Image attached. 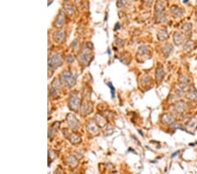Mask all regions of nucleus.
<instances>
[{
	"mask_svg": "<svg viewBox=\"0 0 197 174\" xmlns=\"http://www.w3.org/2000/svg\"><path fill=\"white\" fill-rule=\"evenodd\" d=\"M167 33L165 29H162L158 32V40H163L167 39Z\"/></svg>",
	"mask_w": 197,
	"mask_h": 174,
	"instance_id": "dca6fc26",
	"label": "nucleus"
},
{
	"mask_svg": "<svg viewBox=\"0 0 197 174\" xmlns=\"http://www.w3.org/2000/svg\"><path fill=\"white\" fill-rule=\"evenodd\" d=\"M95 121H96V122L97 124H98V126H100L101 127L105 126V125L107 124V121L106 120L103 118L102 115L100 114H96V116H95Z\"/></svg>",
	"mask_w": 197,
	"mask_h": 174,
	"instance_id": "1a4fd4ad",
	"label": "nucleus"
},
{
	"mask_svg": "<svg viewBox=\"0 0 197 174\" xmlns=\"http://www.w3.org/2000/svg\"><path fill=\"white\" fill-rule=\"evenodd\" d=\"M64 15L65 13L63 12V11H61L59 12V14L57 15V17H56V19L54 21V25L56 27H61L64 24Z\"/></svg>",
	"mask_w": 197,
	"mask_h": 174,
	"instance_id": "0eeeda50",
	"label": "nucleus"
},
{
	"mask_svg": "<svg viewBox=\"0 0 197 174\" xmlns=\"http://www.w3.org/2000/svg\"><path fill=\"white\" fill-rule=\"evenodd\" d=\"M173 121V117L172 116V115H170L168 114H166L162 116V122H164L165 124L172 123Z\"/></svg>",
	"mask_w": 197,
	"mask_h": 174,
	"instance_id": "f8f14e48",
	"label": "nucleus"
},
{
	"mask_svg": "<svg viewBox=\"0 0 197 174\" xmlns=\"http://www.w3.org/2000/svg\"><path fill=\"white\" fill-rule=\"evenodd\" d=\"M53 38H54L55 42H61V40H62L64 38V32L62 30H59V31L55 32L54 34H53Z\"/></svg>",
	"mask_w": 197,
	"mask_h": 174,
	"instance_id": "9b49d317",
	"label": "nucleus"
},
{
	"mask_svg": "<svg viewBox=\"0 0 197 174\" xmlns=\"http://www.w3.org/2000/svg\"><path fill=\"white\" fill-rule=\"evenodd\" d=\"M92 111H93V105H92L91 102H89V101L84 102L83 105L81 106V112H83V114H89Z\"/></svg>",
	"mask_w": 197,
	"mask_h": 174,
	"instance_id": "423d86ee",
	"label": "nucleus"
},
{
	"mask_svg": "<svg viewBox=\"0 0 197 174\" xmlns=\"http://www.w3.org/2000/svg\"><path fill=\"white\" fill-rule=\"evenodd\" d=\"M68 139H69L70 142L73 143V144H76V143H79V142H81V137L79 136L77 134H71Z\"/></svg>",
	"mask_w": 197,
	"mask_h": 174,
	"instance_id": "9d476101",
	"label": "nucleus"
},
{
	"mask_svg": "<svg viewBox=\"0 0 197 174\" xmlns=\"http://www.w3.org/2000/svg\"><path fill=\"white\" fill-rule=\"evenodd\" d=\"M61 88V83H60V79L58 78H55L53 80L52 84H51V89H50V95L54 97L55 95H57L59 90Z\"/></svg>",
	"mask_w": 197,
	"mask_h": 174,
	"instance_id": "20e7f679",
	"label": "nucleus"
},
{
	"mask_svg": "<svg viewBox=\"0 0 197 174\" xmlns=\"http://www.w3.org/2000/svg\"><path fill=\"white\" fill-rule=\"evenodd\" d=\"M68 106L74 111H77L81 106V99L79 98L77 91H73L70 95L69 100H68Z\"/></svg>",
	"mask_w": 197,
	"mask_h": 174,
	"instance_id": "f03ea898",
	"label": "nucleus"
},
{
	"mask_svg": "<svg viewBox=\"0 0 197 174\" xmlns=\"http://www.w3.org/2000/svg\"><path fill=\"white\" fill-rule=\"evenodd\" d=\"M67 60L68 61L69 63H73V61H74V58H73V55H68V57H67Z\"/></svg>",
	"mask_w": 197,
	"mask_h": 174,
	"instance_id": "4be33fe9",
	"label": "nucleus"
},
{
	"mask_svg": "<svg viewBox=\"0 0 197 174\" xmlns=\"http://www.w3.org/2000/svg\"><path fill=\"white\" fill-rule=\"evenodd\" d=\"M188 98L193 100H196L197 99V91L194 89H192L188 93Z\"/></svg>",
	"mask_w": 197,
	"mask_h": 174,
	"instance_id": "2eb2a0df",
	"label": "nucleus"
},
{
	"mask_svg": "<svg viewBox=\"0 0 197 174\" xmlns=\"http://www.w3.org/2000/svg\"><path fill=\"white\" fill-rule=\"evenodd\" d=\"M87 129L88 131L90 133V134H96L98 132V127H97V125L93 121H89L88 123H87Z\"/></svg>",
	"mask_w": 197,
	"mask_h": 174,
	"instance_id": "6e6552de",
	"label": "nucleus"
},
{
	"mask_svg": "<svg viewBox=\"0 0 197 174\" xmlns=\"http://www.w3.org/2000/svg\"><path fill=\"white\" fill-rule=\"evenodd\" d=\"M163 76H164L163 68H162V66L158 65V68H157V70H156V78H157L158 80L160 81V80H161V79H162Z\"/></svg>",
	"mask_w": 197,
	"mask_h": 174,
	"instance_id": "ddd939ff",
	"label": "nucleus"
},
{
	"mask_svg": "<svg viewBox=\"0 0 197 174\" xmlns=\"http://www.w3.org/2000/svg\"><path fill=\"white\" fill-rule=\"evenodd\" d=\"M185 106L186 104L183 103V102H179V103L176 105L175 106V110L179 112H181L184 111V109H185Z\"/></svg>",
	"mask_w": 197,
	"mask_h": 174,
	"instance_id": "f3484780",
	"label": "nucleus"
},
{
	"mask_svg": "<svg viewBox=\"0 0 197 174\" xmlns=\"http://www.w3.org/2000/svg\"><path fill=\"white\" fill-rule=\"evenodd\" d=\"M64 8H65L66 11L68 12V13H69V14L74 13V9H73V6H71V4H64Z\"/></svg>",
	"mask_w": 197,
	"mask_h": 174,
	"instance_id": "aec40b11",
	"label": "nucleus"
},
{
	"mask_svg": "<svg viewBox=\"0 0 197 174\" xmlns=\"http://www.w3.org/2000/svg\"><path fill=\"white\" fill-rule=\"evenodd\" d=\"M196 119H197V116H194L193 118L190 120V121H189V123L188 125V129H194V127H195V124H196Z\"/></svg>",
	"mask_w": 197,
	"mask_h": 174,
	"instance_id": "a211bd4d",
	"label": "nucleus"
},
{
	"mask_svg": "<svg viewBox=\"0 0 197 174\" xmlns=\"http://www.w3.org/2000/svg\"><path fill=\"white\" fill-rule=\"evenodd\" d=\"M107 84H108V86L111 88V97L113 98L114 97V95H115V89L113 88V86H112V84H111V83H107Z\"/></svg>",
	"mask_w": 197,
	"mask_h": 174,
	"instance_id": "412c9836",
	"label": "nucleus"
},
{
	"mask_svg": "<svg viewBox=\"0 0 197 174\" xmlns=\"http://www.w3.org/2000/svg\"><path fill=\"white\" fill-rule=\"evenodd\" d=\"M67 121H68V124L71 129H77L79 127V122L77 121V119L75 118V116L72 114H68L67 116Z\"/></svg>",
	"mask_w": 197,
	"mask_h": 174,
	"instance_id": "39448f33",
	"label": "nucleus"
},
{
	"mask_svg": "<svg viewBox=\"0 0 197 174\" xmlns=\"http://www.w3.org/2000/svg\"><path fill=\"white\" fill-rule=\"evenodd\" d=\"M66 161L68 162V165L73 166V167H75V166L77 165V161H76V159L73 156H68V157L66 158Z\"/></svg>",
	"mask_w": 197,
	"mask_h": 174,
	"instance_id": "4468645a",
	"label": "nucleus"
},
{
	"mask_svg": "<svg viewBox=\"0 0 197 174\" xmlns=\"http://www.w3.org/2000/svg\"><path fill=\"white\" fill-rule=\"evenodd\" d=\"M118 27H119V25H118V24H117V25H116V27H115V29L117 30V28H118Z\"/></svg>",
	"mask_w": 197,
	"mask_h": 174,
	"instance_id": "5701e85b",
	"label": "nucleus"
},
{
	"mask_svg": "<svg viewBox=\"0 0 197 174\" xmlns=\"http://www.w3.org/2000/svg\"><path fill=\"white\" fill-rule=\"evenodd\" d=\"M173 39H174V42L175 44L179 45L180 43V40L182 39V37H181V34L180 33H175L174 34V37H173Z\"/></svg>",
	"mask_w": 197,
	"mask_h": 174,
	"instance_id": "6ab92c4d",
	"label": "nucleus"
},
{
	"mask_svg": "<svg viewBox=\"0 0 197 174\" xmlns=\"http://www.w3.org/2000/svg\"><path fill=\"white\" fill-rule=\"evenodd\" d=\"M48 64H49V67H52L53 69H57L62 65V58L61 55L59 54L53 55L48 60Z\"/></svg>",
	"mask_w": 197,
	"mask_h": 174,
	"instance_id": "7ed1b4c3",
	"label": "nucleus"
},
{
	"mask_svg": "<svg viewBox=\"0 0 197 174\" xmlns=\"http://www.w3.org/2000/svg\"><path fill=\"white\" fill-rule=\"evenodd\" d=\"M61 79L62 83L68 87H73L75 84L76 79L75 78L72 74L68 70H64L62 73L61 74Z\"/></svg>",
	"mask_w": 197,
	"mask_h": 174,
	"instance_id": "f257e3e1",
	"label": "nucleus"
}]
</instances>
